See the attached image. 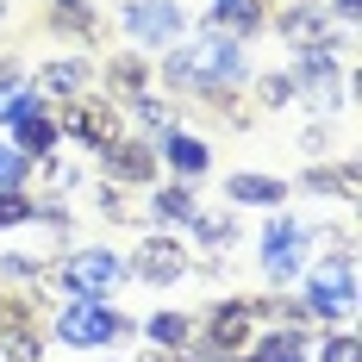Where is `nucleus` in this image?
<instances>
[{
  "label": "nucleus",
  "mask_w": 362,
  "mask_h": 362,
  "mask_svg": "<svg viewBox=\"0 0 362 362\" xmlns=\"http://www.w3.org/2000/svg\"><path fill=\"white\" fill-rule=\"evenodd\" d=\"M169 75L175 81H200V88H225V81L244 75V50H238V37H206V44L181 50L169 63Z\"/></svg>",
  "instance_id": "1"
},
{
  "label": "nucleus",
  "mask_w": 362,
  "mask_h": 362,
  "mask_svg": "<svg viewBox=\"0 0 362 362\" xmlns=\"http://www.w3.org/2000/svg\"><path fill=\"white\" fill-rule=\"evenodd\" d=\"M107 169H112V181H150L156 150H144V144H112L107 150Z\"/></svg>",
  "instance_id": "12"
},
{
  "label": "nucleus",
  "mask_w": 362,
  "mask_h": 362,
  "mask_svg": "<svg viewBox=\"0 0 362 362\" xmlns=\"http://www.w3.org/2000/svg\"><path fill=\"white\" fill-rule=\"evenodd\" d=\"M256 94H262V107H281V100L293 94V75H262V88H256Z\"/></svg>",
  "instance_id": "25"
},
{
  "label": "nucleus",
  "mask_w": 362,
  "mask_h": 362,
  "mask_svg": "<svg viewBox=\"0 0 362 362\" xmlns=\"http://www.w3.org/2000/svg\"><path fill=\"white\" fill-rule=\"evenodd\" d=\"M138 81H144V69H138L132 57H119V63H112V94H125V100H138V94H144Z\"/></svg>",
  "instance_id": "21"
},
{
  "label": "nucleus",
  "mask_w": 362,
  "mask_h": 362,
  "mask_svg": "<svg viewBox=\"0 0 362 362\" xmlns=\"http://www.w3.org/2000/svg\"><path fill=\"white\" fill-rule=\"evenodd\" d=\"M132 107H138V119H144V125H156V132H169V107H163V100H150V94H138Z\"/></svg>",
  "instance_id": "26"
},
{
  "label": "nucleus",
  "mask_w": 362,
  "mask_h": 362,
  "mask_svg": "<svg viewBox=\"0 0 362 362\" xmlns=\"http://www.w3.org/2000/svg\"><path fill=\"white\" fill-rule=\"evenodd\" d=\"M325 362H356V337H331V344H325Z\"/></svg>",
  "instance_id": "29"
},
{
  "label": "nucleus",
  "mask_w": 362,
  "mask_h": 362,
  "mask_svg": "<svg viewBox=\"0 0 362 362\" xmlns=\"http://www.w3.org/2000/svg\"><path fill=\"white\" fill-rule=\"evenodd\" d=\"M194 225H200L206 244H231V238H238V225H231V218H213V213H194Z\"/></svg>",
  "instance_id": "23"
},
{
  "label": "nucleus",
  "mask_w": 362,
  "mask_h": 362,
  "mask_svg": "<svg viewBox=\"0 0 362 362\" xmlns=\"http://www.w3.org/2000/svg\"><path fill=\"white\" fill-rule=\"evenodd\" d=\"M225 362H262V356H244V350H238V356H225Z\"/></svg>",
  "instance_id": "31"
},
{
  "label": "nucleus",
  "mask_w": 362,
  "mask_h": 362,
  "mask_svg": "<svg viewBox=\"0 0 362 362\" xmlns=\"http://www.w3.org/2000/svg\"><path fill=\"white\" fill-rule=\"evenodd\" d=\"M163 156L175 163L181 175H200V169H206V144L187 138V132H163Z\"/></svg>",
  "instance_id": "13"
},
{
  "label": "nucleus",
  "mask_w": 362,
  "mask_h": 362,
  "mask_svg": "<svg viewBox=\"0 0 362 362\" xmlns=\"http://www.w3.org/2000/svg\"><path fill=\"white\" fill-rule=\"evenodd\" d=\"M150 213H156L163 225H169V218H194L200 206H194V194H187V187H163V194L150 200Z\"/></svg>",
  "instance_id": "18"
},
{
  "label": "nucleus",
  "mask_w": 362,
  "mask_h": 362,
  "mask_svg": "<svg viewBox=\"0 0 362 362\" xmlns=\"http://www.w3.org/2000/svg\"><path fill=\"white\" fill-rule=\"evenodd\" d=\"M63 281H69V293L100 300V293H112L119 281H125V262H119L112 250H75L69 262H63Z\"/></svg>",
  "instance_id": "4"
},
{
  "label": "nucleus",
  "mask_w": 362,
  "mask_h": 362,
  "mask_svg": "<svg viewBox=\"0 0 362 362\" xmlns=\"http://www.w3.org/2000/svg\"><path fill=\"white\" fill-rule=\"evenodd\" d=\"M350 300H356L350 256H331L325 269H313V281H306V313H313V319H344V313H350Z\"/></svg>",
  "instance_id": "3"
},
{
  "label": "nucleus",
  "mask_w": 362,
  "mask_h": 362,
  "mask_svg": "<svg viewBox=\"0 0 362 362\" xmlns=\"http://www.w3.org/2000/svg\"><path fill=\"white\" fill-rule=\"evenodd\" d=\"M25 169H32V156H25V150L0 144V187H19V181H25Z\"/></svg>",
  "instance_id": "22"
},
{
  "label": "nucleus",
  "mask_w": 362,
  "mask_h": 362,
  "mask_svg": "<svg viewBox=\"0 0 362 362\" xmlns=\"http://www.w3.org/2000/svg\"><path fill=\"white\" fill-rule=\"evenodd\" d=\"M44 181L63 194V187H75V163H57V156H44Z\"/></svg>",
  "instance_id": "28"
},
{
  "label": "nucleus",
  "mask_w": 362,
  "mask_h": 362,
  "mask_svg": "<svg viewBox=\"0 0 362 362\" xmlns=\"http://www.w3.org/2000/svg\"><path fill=\"white\" fill-rule=\"evenodd\" d=\"M206 25L225 32V37L256 32V25H262V0H213V6H206Z\"/></svg>",
  "instance_id": "10"
},
{
  "label": "nucleus",
  "mask_w": 362,
  "mask_h": 362,
  "mask_svg": "<svg viewBox=\"0 0 362 362\" xmlns=\"http://www.w3.org/2000/svg\"><path fill=\"white\" fill-rule=\"evenodd\" d=\"M144 281H156V288H169L181 269H187V256H181L175 238H150V244H138V262H132Z\"/></svg>",
  "instance_id": "9"
},
{
  "label": "nucleus",
  "mask_w": 362,
  "mask_h": 362,
  "mask_svg": "<svg viewBox=\"0 0 362 362\" xmlns=\"http://www.w3.org/2000/svg\"><path fill=\"white\" fill-rule=\"evenodd\" d=\"M57 331H63V344H69V350H100V344H112V337L125 331V319L112 313L107 300H88V293H75L69 306L57 313Z\"/></svg>",
  "instance_id": "2"
},
{
  "label": "nucleus",
  "mask_w": 362,
  "mask_h": 362,
  "mask_svg": "<svg viewBox=\"0 0 362 362\" xmlns=\"http://www.w3.org/2000/svg\"><path fill=\"white\" fill-rule=\"evenodd\" d=\"M225 194H231L238 206H275V200H288V181H275V175H231Z\"/></svg>",
  "instance_id": "11"
},
{
  "label": "nucleus",
  "mask_w": 362,
  "mask_h": 362,
  "mask_svg": "<svg viewBox=\"0 0 362 362\" xmlns=\"http://www.w3.org/2000/svg\"><path fill=\"white\" fill-rule=\"evenodd\" d=\"M262 269H269V281H288L306 269V225H293V218H275L269 231H262Z\"/></svg>",
  "instance_id": "6"
},
{
  "label": "nucleus",
  "mask_w": 362,
  "mask_h": 362,
  "mask_svg": "<svg viewBox=\"0 0 362 362\" xmlns=\"http://www.w3.org/2000/svg\"><path fill=\"white\" fill-rule=\"evenodd\" d=\"M0 350H6L0 362H37V337H32V331H13V337H6Z\"/></svg>",
  "instance_id": "24"
},
{
  "label": "nucleus",
  "mask_w": 362,
  "mask_h": 362,
  "mask_svg": "<svg viewBox=\"0 0 362 362\" xmlns=\"http://www.w3.org/2000/svg\"><path fill=\"white\" fill-rule=\"evenodd\" d=\"M81 81H88V75H81V63H50V69L37 75V88H44V94H57V100L81 94Z\"/></svg>",
  "instance_id": "15"
},
{
  "label": "nucleus",
  "mask_w": 362,
  "mask_h": 362,
  "mask_svg": "<svg viewBox=\"0 0 362 362\" xmlns=\"http://www.w3.org/2000/svg\"><path fill=\"white\" fill-rule=\"evenodd\" d=\"M50 144H57V119H44V112H32V119H19V144L25 156H50Z\"/></svg>",
  "instance_id": "14"
},
{
  "label": "nucleus",
  "mask_w": 362,
  "mask_h": 362,
  "mask_svg": "<svg viewBox=\"0 0 362 362\" xmlns=\"http://www.w3.org/2000/svg\"><path fill=\"white\" fill-rule=\"evenodd\" d=\"M63 132L81 138V144H94V150H112L119 144V100H69Z\"/></svg>",
  "instance_id": "5"
},
{
  "label": "nucleus",
  "mask_w": 362,
  "mask_h": 362,
  "mask_svg": "<svg viewBox=\"0 0 362 362\" xmlns=\"http://www.w3.org/2000/svg\"><path fill=\"white\" fill-rule=\"evenodd\" d=\"M256 356L262 362H306V337L300 331H275L269 344H256Z\"/></svg>",
  "instance_id": "17"
},
{
  "label": "nucleus",
  "mask_w": 362,
  "mask_h": 362,
  "mask_svg": "<svg viewBox=\"0 0 362 362\" xmlns=\"http://www.w3.org/2000/svg\"><path fill=\"white\" fill-rule=\"evenodd\" d=\"M37 218V200H25L19 187H0V225H25Z\"/></svg>",
  "instance_id": "20"
},
{
  "label": "nucleus",
  "mask_w": 362,
  "mask_h": 362,
  "mask_svg": "<svg viewBox=\"0 0 362 362\" xmlns=\"http://www.w3.org/2000/svg\"><path fill=\"white\" fill-rule=\"evenodd\" d=\"M250 331H256V306H250V300H225V306L213 313V325H206V337H213V362L250 350Z\"/></svg>",
  "instance_id": "7"
},
{
  "label": "nucleus",
  "mask_w": 362,
  "mask_h": 362,
  "mask_svg": "<svg viewBox=\"0 0 362 362\" xmlns=\"http://www.w3.org/2000/svg\"><path fill=\"white\" fill-rule=\"evenodd\" d=\"M57 25H75V32H88V0H57Z\"/></svg>",
  "instance_id": "27"
},
{
  "label": "nucleus",
  "mask_w": 362,
  "mask_h": 362,
  "mask_svg": "<svg viewBox=\"0 0 362 362\" xmlns=\"http://www.w3.org/2000/svg\"><path fill=\"white\" fill-rule=\"evenodd\" d=\"M119 19H125V32H132V37H144V44H169V37L181 32L175 0H132Z\"/></svg>",
  "instance_id": "8"
},
{
  "label": "nucleus",
  "mask_w": 362,
  "mask_h": 362,
  "mask_svg": "<svg viewBox=\"0 0 362 362\" xmlns=\"http://www.w3.org/2000/svg\"><path fill=\"white\" fill-rule=\"evenodd\" d=\"M337 13H344V19H350V13H356V0H337Z\"/></svg>",
  "instance_id": "30"
},
{
  "label": "nucleus",
  "mask_w": 362,
  "mask_h": 362,
  "mask_svg": "<svg viewBox=\"0 0 362 362\" xmlns=\"http://www.w3.org/2000/svg\"><path fill=\"white\" fill-rule=\"evenodd\" d=\"M32 112H37V94H32V88L0 81V119H6V125H19V119H32Z\"/></svg>",
  "instance_id": "16"
},
{
  "label": "nucleus",
  "mask_w": 362,
  "mask_h": 362,
  "mask_svg": "<svg viewBox=\"0 0 362 362\" xmlns=\"http://www.w3.org/2000/svg\"><path fill=\"white\" fill-rule=\"evenodd\" d=\"M150 344H156V350H181V344H187V319L156 313V319H150Z\"/></svg>",
  "instance_id": "19"
}]
</instances>
